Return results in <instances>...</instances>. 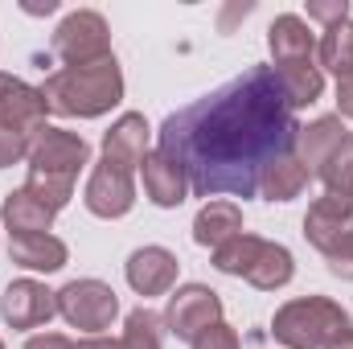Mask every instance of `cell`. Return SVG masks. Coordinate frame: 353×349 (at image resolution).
Here are the masks:
<instances>
[{
	"mask_svg": "<svg viewBox=\"0 0 353 349\" xmlns=\"http://www.w3.org/2000/svg\"><path fill=\"white\" fill-rule=\"evenodd\" d=\"M234 235H243V210L234 201H205L193 218V243L218 251L222 243H230Z\"/></svg>",
	"mask_w": 353,
	"mask_h": 349,
	"instance_id": "d6986e66",
	"label": "cell"
},
{
	"mask_svg": "<svg viewBox=\"0 0 353 349\" xmlns=\"http://www.w3.org/2000/svg\"><path fill=\"white\" fill-rule=\"evenodd\" d=\"M54 214H58V210H50V206H46L41 197H33L29 189L8 193L4 206H0V218H4V226H8L12 239H21V235H50Z\"/></svg>",
	"mask_w": 353,
	"mask_h": 349,
	"instance_id": "ac0fdd59",
	"label": "cell"
},
{
	"mask_svg": "<svg viewBox=\"0 0 353 349\" xmlns=\"http://www.w3.org/2000/svg\"><path fill=\"white\" fill-rule=\"evenodd\" d=\"M144 157H148V119L140 111H128L103 136V161L123 165V169L136 173V165H144Z\"/></svg>",
	"mask_w": 353,
	"mask_h": 349,
	"instance_id": "5bb4252c",
	"label": "cell"
},
{
	"mask_svg": "<svg viewBox=\"0 0 353 349\" xmlns=\"http://www.w3.org/2000/svg\"><path fill=\"white\" fill-rule=\"evenodd\" d=\"M345 140H350V132H345L341 115H321V119H312L308 128H300L296 148H300V161L308 165V173H321V169L329 165V157H333Z\"/></svg>",
	"mask_w": 353,
	"mask_h": 349,
	"instance_id": "2e32d148",
	"label": "cell"
},
{
	"mask_svg": "<svg viewBox=\"0 0 353 349\" xmlns=\"http://www.w3.org/2000/svg\"><path fill=\"white\" fill-rule=\"evenodd\" d=\"M325 263H329V271H333V275L353 279V235H350V239H341L337 247H329V251H325Z\"/></svg>",
	"mask_w": 353,
	"mask_h": 349,
	"instance_id": "f1b7e54d",
	"label": "cell"
},
{
	"mask_svg": "<svg viewBox=\"0 0 353 349\" xmlns=\"http://www.w3.org/2000/svg\"><path fill=\"white\" fill-rule=\"evenodd\" d=\"M0 349H4V341H0Z\"/></svg>",
	"mask_w": 353,
	"mask_h": 349,
	"instance_id": "836d02e7",
	"label": "cell"
},
{
	"mask_svg": "<svg viewBox=\"0 0 353 349\" xmlns=\"http://www.w3.org/2000/svg\"><path fill=\"white\" fill-rule=\"evenodd\" d=\"M214 267L222 275H243L247 283H255L259 292H275L292 279L296 263L292 251L279 243H267L259 235H234L230 243H222L214 251Z\"/></svg>",
	"mask_w": 353,
	"mask_h": 349,
	"instance_id": "5b68a950",
	"label": "cell"
},
{
	"mask_svg": "<svg viewBox=\"0 0 353 349\" xmlns=\"http://www.w3.org/2000/svg\"><path fill=\"white\" fill-rule=\"evenodd\" d=\"M17 161H29V136H21L12 128H0V169H8Z\"/></svg>",
	"mask_w": 353,
	"mask_h": 349,
	"instance_id": "4316f807",
	"label": "cell"
},
{
	"mask_svg": "<svg viewBox=\"0 0 353 349\" xmlns=\"http://www.w3.org/2000/svg\"><path fill=\"white\" fill-rule=\"evenodd\" d=\"M329 349H353V333H345L341 341H333V346H329Z\"/></svg>",
	"mask_w": 353,
	"mask_h": 349,
	"instance_id": "d6a6232c",
	"label": "cell"
},
{
	"mask_svg": "<svg viewBox=\"0 0 353 349\" xmlns=\"http://www.w3.org/2000/svg\"><path fill=\"white\" fill-rule=\"evenodd\" d=\"M271 70H275L283 94H288V107H292V111L316 103L321 90H325V74H321V66H312V62H292V66H271Z\"/></svg>",
	"mask_w": 353,
	"mask_h": 349,
	"instance_id": "7402d4cb",
	"label": "cell"
},
{
	"mask_svg": "<svg viewBox=\"0 0 353 349\" xmlns=\"http://www.w3.org/2000/svg\"><path fill=\"white\" fill-rule=\"evenodd\" d=\"M119 349H161V317L148 312V308L128 312V325H123Z\"/></svg>",
	"mask_w": 353,
	"mask_h": 349,
	"instance_id": "cb8c5ba5",
	"label": "cell"
},
{
	"mask_svg": "<svg viewBox=\"0 0 353 349\" xmlns=\"http://www.w3.org/2000/svg\"><path fill=\"white\" fill-rule=\"evenodd\" d=\"M222 321V296L205 283H185L176 288V296L165 308V325L176 341H193L197 333H205L210 325Z\"/></svg>",
	"mask_w": 353,
	"mask_h": 349,
	"instance_id": "ba28073f",
	"label": "cell"
},
{
	"mask_svg": "<svg viewBox=\"0 0 353 349\" xmlns=\"http://www.w3.org/2000/svg\"><path fill=\"white\" fill-rule=\"evenodd\" d=\"M54 54L66 66H94L103 58H111V33L107 21L94 8H79L70 17H62V25L54 29Z\"/></svg>",
	"mask_w": 353,
	"mask_h": 349,
	"instance_id": "8992f818",
	"label": "cell"
},
{
	"mask_svg": "<svg viewBox=\"0 0 353 349\" xmlns=\"http://www.w3.org/2000/svg\"><path fill=\"white\" fill-rule=\"evenodd\" d=\"M41 94H46V107L54 115L94 119V115H107L123 99V70H119L115 54L94 62V66H66V70L46 79Z\"/></svg>",
	"mask_w": 353,
	"mask_h": 349,
	"instance_id": "3957f363",
	"label": "cell"
},
{
	"mask_svg": "<svg viewBox=\"0 0 353 349\" xmlns=\"http://www.w3.org/2000/svg\"><path fill=\"white\" fill-rule=\"evenodd\" d=\"M0 312L8 321V329H37V325H50V317L58 312V292H50L46 283L37 279H17L8 283L4 300H0Z\"/></svg>",
	"mask_w": 353,
	"mask_h": 349,
	"instance_id": "7c38bea8",
	"label": "cell"
},
{
	"mask_svg": "<svg viewBox=\"0 0 353 349\" xmlns=\"http://www.w3.org/2000/svg\"><path fill=\"white\" fill-rule=\"evenodd\" d=\"M25 349H74V341L62 337V333H41V337H29Z\"/></svg>",
	"mask_w": 353,
	"mask_h": 349,
	"instance_id": "f546056e",
	"label": "cell"
},
{
	"mask_svg": "<svg viewBox=\"0 0 353 349\" xmlns=\"http://www.w3.org/2000/svg\"><path fill=\"white\" fill-rule=\"evenodd\" d=\"M140 169H144V193H148V201H152V206L173 210V206H181V201L189 197V181H185V173L176 169L161 148H157V152H148Z\"/></svg>",
	"mask_w": 353,
	"mask_h": 349,
	"instance_id": "e0dca14e",
	"label": "cell"
},
{
	"mask_svg": "<svg viewBox=\"0 0 353 349\" xmlns=\"http://www.w3.org/2000/svg\"><path fill=\"white\" fill-rule=\"evenodd\" d=\"M189 346L193 349H239V333H234L226 321H218V325H210L205 333H197Z\"/></svg>",
	"mask_w": 353,
	"mask_h": 349,
	"instance_id": "484cf974",
	"label": "cell"
},
{
	"mask_svg": "<svg viewBox=\"0 0 353 349\" xmlns=\"http://www.w3.org/2000/svg\"><path fill=\"white\" fill-rule=\"evenodd\" d=\"M308 165L292 152V157H279L275 165H267V173L259 177V193H263L267 201H292V197H300L304 193V185H308Z\"/></svg>",
	"mask_w": 353,
	"mask_h": 349,
	"instance_id": "44dd1931",
	"label": "cell"
},
{
	"mask_svg": "<svg viewBox=\"0 0 353 349\" xmlns=\"http://www.w3.org/2000/svg\"><path fill=\"white\" fill-rule=\"evenodd\" d=\"M300 119L271 66H251L161 123V152L189 181L193 197H255L259 177L292 157Z\"/></svg>",
	"mask_w": 353,
	"mask_h": 349,
	"instance_id": "6da1fadb",
	"label": "cell"
},
{
	"mask_svg": "<svg viewBox=\"0 0 353 349\" xmlns=\"http://www.w3.org/2000/svg\"><path fill=\"white\" fill-rule=\"evenodd\" d=\"M58 312L74 325V329H87V333H103L111 329V321L119 317V296L103 283V279H70L62 292H58Z\"/></svg>",
	"mask_w": 353,
	"mask_h": 349,
	"instance_id": "52a82bcc",
	"label": "cell"
},
{
	"mask_svg": "<svg viewBox=\"0 0 353 349\" xmlns=\"http://www.w3.org/2000/svg\"><path fill=\"white\" fill-rule=\"evenodd\" d=\"M321 181H325V193L353 197V136L329 157V165L321 169Z\"/></svg>",
	"mask_w": 353,
	"mask_h": 349,
	"instance_id": "d4e9b609",
	"label": "cell"
},
{
	"mask_svg": "<svg viewBox=\"0 0 353 349\" xmlns=\"http://www.w3.org/2000/svg\"><path fill=\"white\" fill-rule=\"evenodd\" d=\"M83 201H87V210L94 214V218H123V214L136 206V181H132V169L111 165V161H99V165L90 169Z\"/></svg>",
	"mask_w": 353,
	"mask_h": 349,
	"instance_id": "9c48e42d",
	"label": "cell"
},
{
	"mask_svg": "<svg viewBox=\"0 0 353 349\" xmlns=\"http://www.w3.org/2000/svg\"><path fill=\"white\" fill-rule=\"evenodd\" d=\"M271 333L288 349H329L345 333H353V325L341 304H333L325 296H304V300H292L275 312Z\"/></svg>",
	"mask_w": 353,
	"mask_h": 349,
	"instance_id": "277c9868",
	"label": "cell"
},
{
	"mask_svg": "<svg viewBox=\"0 0 353 349\" xmlns=\"http://www.w3.org/2000/svg\"><path fill=\"white\" fill-rule=\"evenodd\" d=\"M267 46H271L275 66L312 62V54H316V37H312V29L304 25V17H296V12H283V17L271 21V29H267Z\"/></svg>",
	"mask_w": 353,
	"mask_h": 349,
	"instance_id": "9a60e30c",
	"label": "cell"
},
{
	"mask_svg": "<svg viewBox=\"0 0 353 349\" xmlns=\"http://www.w3.org/2000/svg\"><path fill=\"white\" fill-rule=\"evenodd\" d=\"M46 94L12 74H0V128H12L21 136H37L46 128Z\"/></svg>",
	"mask_w": 353,
	"mask_h": 349,
	"instance_id": "30bf717a",
	"label": "cell"
},
{
	"mask_svg": "<svg viewBox=\"0 0 353 349\" xmlns=\"http://www.w3.org/2000/svg\"><path fill=\"white\" fill-rule=\"evenodd\" d=\"M74 349H119V341H107V337H87V341H79Z\"/></svg>",
	"mask_w": 353,
	"mask_h": 349,
	"instance_id": "1f68e13d",
	"label": "cell"
},
{
	"mask_svg": "<svg viewBox=\"0 0 353 349\" xmlns=\"http://www.w3.org/2000/svg\"><path fill=\"white\" fill-rule=\"evenodd\" d=\"M337 107H341L345 119H353V79H341L337 83Z\"/></svg>",
	"mask_w": 353,
	"mask_h": 349,
	"instance_id": "4dcf8cb0",
	"label": "cell"
},
{
	"mask_svg": "<svg viewBox=\"0 0 353 349\" xmlns=\"http://www.w3.org/2000/svg\"><path fill=\"white\" fill-rule=\"evenodd\" d=\"M353 235V197H341V193H325L308 206L304 214V239L325 255L329 247H337L341 239Z\"/></svg>",
	"mask_w": 353,
	"mask_h": 349,
	"instance_id": "8fae6325",
	"label": "cell"
},
{
	"mask_svg": "<svg viewBox=\"0 0 353 349\" xmlns=\"http://www.w3.org/2000/svg\"><path fill=\"white\" fill-rule=\"evenodd\" d=\"M308 21H321L325 29H333L337 21H350V4L345 0H312L308 4Z\"/></svg>",
	"mask_w": 353,
	"mask_h": 349,
	"instance_id": "83f0119b",
	"label": "cell"
},
{
	"mask_svg": "<svg viewBox=\"0 0 353 349\" xmlns=\"http://www.w3.org/2000/svg\"><path fill=\"white\" fill-rule=\"evenodd\" d=\"M87 161H90V144L79 132L46 123L29 140V181H25V189L33 197H41L50 210H62L74 197V177L87 169Z\"/></svg>",
	"mask_w": 353,
	"mask_h": 349,
	"instance_id": "7a4b0ae2",
	"label": "cell"
},
{
	"mask_svg": "<svg viewBox=\"0 0 353 349\" xmlns=\"http://www.w3.org/2000/svg\"><path fill=\"white\" fill-rule=\"evenodd\" d=\"M316 58L329 74L353 79V21H337L333 29H325V37L316 46Z\"/></svg>",
	"mask_w": 353,
	"mask_h": 349,
	"instance_id": "603a6c76",
	"label": "cell"
},
{
	"mask_svg": "<svg viewBox=\"0 0 353 349\" xmlns=\"http://www.w3.org/2000/svg\"><path fill=\"white\" fill-rule=\"evenodd\" d=\"M176 255L173 251H165V247H140V251H132V259H128V283H132V292H140V296H165L169 288L176 283Z\"/></svg>",
	"mask_w": 353,
	"mask_h": 349,
	"instance_id": "4fadbf2b",
	"label": "cell"
},
{
	"mask_svg": "<svg viewBox=\"0 0 353 349\" xmlns=\"http://www.w3.org/2000/svg\"><path fill=\"white\" fill-rule=\"evenodd\" d=\"M8 259L29 271H62L70 251L54 235H21V239H8Z\"/></svg>",
	"mask_w": 353,
	"mask_h": 349,
	"instance_id": "ffe728a7",
	"label": "cell"
}]
</instances>
